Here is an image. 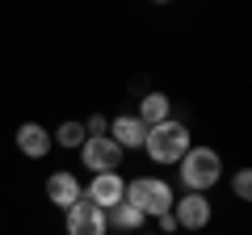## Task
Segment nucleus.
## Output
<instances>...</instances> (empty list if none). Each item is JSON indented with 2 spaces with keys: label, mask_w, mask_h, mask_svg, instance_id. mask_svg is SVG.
I'll return each instance as SVG.
<instances>
[{
  "label": "nucleus",
  "mask_w": 252,
  "mask_h": 235,
  "mask_svg": "<svg viewBox=\"0 0 252 235\" xmlns=\"http://www.w3.org/2000/svg\"><path fill=\"white\" fill-rule=\"evenodd\" d=\"M122 202H130L143 218H160V214H168V210H172L177 193H172V185L164 181V176H130Z\"/></svg>",
  "instance_id": "7ed1b4c3"
},
{
  "label": "nucleus",
  "mask_w": 252,
  "mask_h": 235,
  "mask_svg": "<svg viewBox=\"0 0 252 235\" xmlns=\"http://www.w3.org/2000/svg\"><path fill=\"white\" fill-rule=\"evenodd\" d=\"M109 139L122 147V155H126V151H143L147 126L139 122L135 114H118V118H109Z\"/></svg>",
  "instance_id": "9d476101"
},
{
  "label": "nucleus",
  "mask_w": 252,
  "mask_h": 235,
  "mask_svg": "<svg viewBox=\"0 0 252 235\" xmlns=\"http://www.w3.org/2000/svg\"><path fill=\"white\" fill-rule=\"evenodd\" d=\"M84 122H76V118H67V122H59V130H51V143H59V147H67V151H80V143H84Z\"/></svg>",
  "instance_id": "ddd939ff"
},
{
  "label": "nucleus",
  "mask_w": 252,
  "mask_h": 235,
  "mask_svg": "<svg viewBox=\"0 0 252 235\" xmlns=\"http://www.w3.org/2000/svg\"><path fill=\"white\" fill-rule=\"evenodd\" d=\"M156 223H160V231H164V235H172V231H177V218H172V210H168V214H160ZM160 231H156V235H160Z\"/></svg>",
  "instance_id": "2eb2a0df"
},
{
  "label": "nucleus",
  "mask_w": 252,
  "mask_h": 235,
  "mask_svg": "<svg viewBox=\"0 0 252 235\" xmlns=\"http://www.w3.org/2000/svg\"><path fill=\"white\" fill-rule=\"evenodd\" d=\"M80 198H84V185H80V176H76V172L59 168V172H51V176H46V202H51V206H59L63 214H67Z\"/></svg>",
  "instance_id": "6e6552de"
},
{
  "label": "nucleus",
  "mask_w": 252,
  "mask_h": 235,
  "mask_svg": "<svg viewBox=\"0 0 252 235\" xmlns=\"http://www.w3.org/2000/svg\"><path fill=\"white\" fill-rule=\"evenodd\" d=\"M177 176H181V185H185V193H210L223 181V155H219L215 147L193 143L177 160Z\"/></svg>",
  "instance_id": "f257e3e1"
},
{
  "label": "nucleus",
  "mask_w": 252,
  "mask_h": 235,
  "mask_svg": "<svg viewBox=\"0 0 252 235\" xmlns=\"http://www.w3.org/2000/svg\"><path fill=\"white\" fill-rule=\"evenodd\" d=\"M231 193H235L240 202H248V198H252V172H248V168H240V172L231 176Z\"/></svg>",
  "instance_id": "4468645a"
},
{
  "label": "nucleus",
  "mask_w": 252,
  "mask_h": 235,
  "mask_svg": "<svg viewBox=\"0 0 252 235\" xmlns=\"http://www.w3.org/2000/svg\"><path fill=\"white\" fill-rule=\"evenodd\" d=\"M105 223H109V231H143L147 218L139 214L130 202H118L114 210H105Z\"/></svg>",
  "instance_id": "f8f14e48"
},
{
  "label": "nucleus",
  "mask_w": 252,
  "mask_h": 235,
  "mask_svg": "<svg viewBox=\"0 0 252 235\" xmlns=\"http://www.w3.org/2000/svg\"><path fill=\"white\" fill-rule=\"evenodd\" d=\"M143 235H147V231H143Z\"/></svg>",
  "instance_id": "dca6fc26"
},
{
  "label": "nucleus",
  "mask_w": 252,
  "mask_h": 235,
  "mask_svg": "<svg viewBox=\"0 0 252 235\" xmlns=\"http://www.w3.org/2000/svg\"><path fill=\"white\" fill-rule=\"evenodd\" d=\"M63 227H67V235H109L105 210H97L93 202H84V198L63 214Z\"/></svg>",
  "instance_id": "0eeeda50"
},
{
  "label": "nucleus",
  "mask_w": 252,
  "mask_h": 235,
  "mask_svg": "<svg viewBox=\"0 0 252 235\" xmlns=\"http://www.w3.org/2000/svg\"><path fill=\"white\" fill-rule=\"evenodd\" d=\"M139 122L143 126H160V122H168L172 118V101H168V92H147L143 101H139Z\"/></svg>",
  "instance_id": "9b49d317"
},
{
  "label": "nucleus",
  "mask_w": 252,
  "mask_h": 235,
  "mask_svg": "<svg viewBox=\"0 0 252 235\" xmlns=\"http://www.w3.org/2000/svg\"><path fill=\"white\" fill-rule=\"evenodd\" d=\"M189 147H193V135H189V126L181 122V118H168V122H160V126H147L143 155H147L152 164H160V168L177 164Z\"/></svg>",
  "instance_id": "f03ea898"
},
{
  "label": "nucleus",
  "mask_w": 252,
  "mask_h": 235,
  "mask_svg": "<svg viewBox=\"0 0 252 235\" xmlns=\"http://www.w3.org/2000/svg\"><path fill=\"white\" fill-rule=\"evenodd\" d=\"M76 155H80V168H89L93 176H101V172H118V168H122V147H118L109 135H101V139H84Z\"/></svg>",
  "instance_id": "20e7f679"
},
{
  "label": "nucleus",
  "mask_w": 252,
  "mask_h": 235,
  "mask_svg": "<svg viewBox=\"0 0 252 235\" xmlns=\"http://www.w3.org/2000/svg\"><path fill=\"white\" fill-rule=\"evenodd\" d=\"M122 198H126L122 172H101V176H89V185H84V202H93L97 210H114Z\"/></svg>",
  "instance_id": "423d86ee"
},
{
  "label": "nucleus",
  "mask_w": 252,
  "mask_h": 235,
  "mask_svg": "<svg viewBox=\"0 0 252 235\" xmlns=\"http://www.w3.org/2000/svg\"><path fill=\"white\" fill-rule=\"evenodd\" d=\"M172 218H177V231H206L215 210H210L206 193H181L172 202Z\"/></svg>",
  "instance_id": "39448f33"
},
{
  "label": "nucleus",
  "mask_w": 252,
  "mask_h": 235,
  "mask_svg": "<svg viewBox=\"0 0 252 235\" xmlns=\"http://www.w3.org/2000/svg\"><path fill=\"white\" fill-rule=\"evenodd\" d=\"M13 143H17V151L26 155V160H46L51 155V130L42 126V122H21L17 135H13Z\"/></svg>",
  "instance_id": "1a4fd4ad"
}]
</instances>
